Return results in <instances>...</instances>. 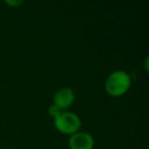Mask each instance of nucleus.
<instances>
[{
  "instance_id": "f257e3e1",
  "label": "nucleus",
  "mask_w": 149,
  "mask_h": 149,
  "mask_svg": "<svg viewBox=\"0 0 149 149\" xmlns=\"http://www.w3.org/2000/svg\"><path fill=\"white\" fill-rule=\"evenodd\" d=\"M132 85L131 76L123 70L110 72L104 83V89L108 95L112 97H120L129 91Z\"/></svg>"
},
{
  "instance_id": "f03ea898",
  "label": "nucleus",
  "mask_w": 149,
  "mask_h": 149,
  "mask_svg": "<svg viewBox=\"0 0 149 149\" xmlns=\"http://www.w3.org/2000/svg\"><path fill=\"white\" fill-rule=\"evenodd\" d=\"M53 120L56 130L61 134L68 136H72L74 133L79 132L82 126L81 118H79V116L68 110L60 111Z\"/></svg>"
},
{
  "instance_id": "7ed1b4c3",
  "label": "nucleus",
  "mask_w": 149,
  "mask_h": 149,
  "mask_svg": "<svg viewBox=\"0 0 149 149\" xmlns=\"http://www.w3.org/2000/svg\"><path fill=\"white\" fill-rule=\"evenodd\" d=\"M76 95L72 88L62 87L55 92L53 96V105L56 106L60 111L68 110L74 104Z\"/></svg>"
},
{
  "instance_id": "20e7f679",
  "label": "nucleus",
  "mask_w": 149,
  "mask_h": 149,
  "mask_svg": "<svg viewBox=\"0 0 149 149\" xmlns=\"http://www.w3.org/2000/svg\"><path fill=\"white\" fill-rule=\"evenodd\" d=\"M68 144L70 149H93L95 141L90 133L79 131L70 136Z\"/></svg>"
},
{
  "instance_id": "39448f33",
  "label": "nucleus",
  "mask_w": 149,
  "mask_h": 149,
  "mask_svg": "<svg viewBox=\"0 0 149 149\" xmlns=\"http://www.w3.org/2000/svg\"><path fill=\"white\" fill-rule=\"evenodd\" d=\"M4 3L6 5H8V6L10 7H17V6H19V5H22L24 3L23 0H6V1H4Z\"/></svg>"
},
{
  "instance_id": "423d86ee",
  "label": "nucleus",
  "mask_w": 149,
  "mask_h": 149,
  "mask_svg": "<svg viewBox=\"0 0 149 149\" xmlns=\"http://www.w3.org/2000/svg\"><path fill=\"white\" fill-rule=\"evenodd\" d=\"M60 112V110L58 109L57 107H56V106H54L53 104H52V105H50L49 106V108H48V113H49V116H52V118H55L56 116H57L58 113H59Z\"/></svg>"
}]
</instances>
